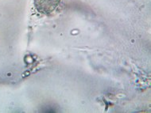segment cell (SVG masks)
I'll return each instance as SVG.
<instances>
[{
  "instance_id": "cell-1",
  "label": "cell",
  "mask_w": 151,
  "mask_h": 113,
  "mask_svg": "<svg viewBox=\"0 0 151 113\" xmlns=\"http://www.w3.org/2000/svg\"><path fill=\"white\" fill-rule=\"evenodd\" d=\"M60 3V0H34L37 10L45 15H50L53 13Z\"/></svg>"
}]
</instances>
